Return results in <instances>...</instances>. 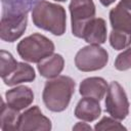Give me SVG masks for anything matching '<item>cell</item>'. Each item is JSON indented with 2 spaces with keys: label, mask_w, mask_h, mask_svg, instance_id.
<instances>
[{
  "label": "cell",
  "mask_w": 131,
  "mask_h": 131,
  "mask_svg": "<svg viewBox=\"0 0 131 131\" xmlns=\"http://www.w3.org/2000/svg\"><path fill=\"white\" fill-rule=\"evenodd\" d=\"M33 24L55 36H61L67 29V13L61 5L46 0L39 1L32 9Z\"/></svg>",
  "instance_id": "1"
},
{
  "label": "cell",
  "mask_w": 131,
  "mask_h": 131,
  "mask_svg": "<svg viewBox=\"0 0 131 131\" xmlns=\"http://www.w3.org/2000/svg\"><path fill=\"white\" fill-rule=\"evenodd\" d=\"M75 81L69 76H57L49 79L43 89L42 98L45 106L55 113L64 111L75 92Z\"/></svg>",
  "instance_id": "2"
},
{
  "label": "cell",
  "mask_w": 131,
  "mask_h": 131,
  "mask_svg": "<svg viewBox=\"0 0 131 131\" xmlns=\"http://www.w3.org/2000/svg\"><path fill=\"white\" fill-rule=\"evenodd\" d=\"M16 49L18 55L24 60L38 63L45 57L51 55L55 47L49 38L39 33H35L19 41Z\"/></svg>",
  "instance_id": "3"
},
{
  "label": "cell",
  "mask_w": 131,
  "mask_h": 131,
  "mask_svg": "<svg viewBox=\"0 0 131 131\" xmlns=\"http://www.w3.org/2000/svg\"><path fill=\"white\" fill-rule=\"evenodd\" d=\"M108 61L107 51L99 45L82 47L75 56L76 68L81 72H94L103 69Z\"/></svg>",
  "instance_id": "4"
},
{
  "label": "cell",
  "mask_w": 131,
  "mask_h": 131,
  "mask_svg": "<svg viewBox=\"0 0 131 131\" xmlns=\"http://www.w3.org/2000/svg\"><path fill=\"white\" fill-rule=\"evenodd\" d=\"M28 12L2 10L0 23V38L6 42H14L26 31Z\"/></svg>",
  "instance_id": "5"
},
{
  "label": "cell",
  "mask_w": 131,
  "mask_h": 131,
  "mask_svg": "<svg viewBox=\"0 0 131 131\" xmlns=\"http://www.w3.org/2000/svg\"><path fill=\"white\" fill-rule=\"evenodd\" d=\"M69 9L71 13L72 33L75 37L82 38L85 26L95 17V4L93 0H71Z\"/></svg>",
  "instance_id": "6"
},
{
  "label": "cell",
  "mask_w": 131,
  "mask_h": 131,
  "mask_svg": "<svg viewBox=\"0 0 131 131\" xmlns=\"http://www.w3.org/2000/svg\"><path fill=\"white\" fill-rule=\"evenodd\" d=\"M104 103L106 113L119 121L124 120L129 114V100L127 94L117 81H113L108 85Z\"/></svg>",
  "instance_id": "7"
},
{
  "label": "cell",
  "mask_w": 131,
  "mask_h": 131,
  "mask_svg": "<svg viewBox=\"0 0 131 131\" xmlns=\"http://www.w3.org/2000/svg\"><path fill=\"white\" fill-rule=\"evenodd\" d=\"M51 129L50 120L44 116L38 105H33L20 114L17 130L20 131H48Z\"/></svg>",
  "instance_id": "8"
},
{
  "label": "cell",
  "mask_w": 131,
  "mask_h": 131,
  "mask_svg": "<svg viewBox=\"0 0 131 131\" xmlns=\"http://www.w3.org/2000/svg\"><path fill=\"white\" fill-rule=\"evenodd\" d=\"M112 30L131 35V0H121L110 11Z\"/></svg>",
  "instance_id": "9"
},
{
  "label": "cell",
  "mask_w": 131,
  "mask_h": 131,
  "mask_svg": "<svg viewBox=\"0 0 131 131\" xmlns=\"http://www.w3.org/2000/svg\"><path fill=\"white\" fill-rule=\"evenodd\" d=\"M6 103L15 108L16 111H21L30 106L34 100L33 90L25 85L16 86L5 92Z\"/></svg>",
  "instance_id": "10"
},
{
  "label": "cell",
  "mask_w": 131,
  "mask_h": 131,
  "mask_svg": "<svg viewBox=\"0 0 131 131\" xmlns=\"http://www.w3.org/2000/svg\"><path fill=\"white\" fill-rule=\"evenodd\" d=\"M82 39L88 44L100 45L106 41V23L101 17H94L83 30Z\"/></svg>",
  "instance_id": "11"
},
{
  "label": "cell",
  "mask_w": 131,
  "mask_h": 131,
  "mask_svg": "<svg viewBox=\"0 0 131 131\" xmlns=\"http://www.w3.org/2000/svg\"><path fill=\"white\" fill-rule=\"evenodd\" d=\"M108 85L106 81L101 77H90L84 79L79 86V92L83 97H91L97 100H101L106 91Z\"/></svg>",
  "instance_id": "12"
},
{
  "label": "cell",
  "mask_w": 131,
  "mask_h": 131,
  "mask_svg": "<svg viewBox=\"0 0 131 131\" xmlns=\"http://www.w3.org/2000/svg\"><path fill=\"white\" fill-rule=\"evenodd\" d=\"M101 114L99 100L91 97H83L76 105L74 115L84 122H93Z\"/></svg>",
  "instance_id": "13"
},
{
  "label": "cell",
  "mask_w": 131,
  "mask_h": 131,
  "mask_svg": "<svg viewBox=\"0 0 131 131\" xmlns=\"http://www.w3.org/2000/svg\"><path fill=\"white\" fill-rule=\"evenodd\" d=\"M64 68V59L60 54L52 53L38 62L37 69L40 75L47 79H52L62 72Z\"/></svg>",
  "instance_id": "14"
},
{
  "label": "cell",
  "mask_w": 131,
  "mask_h": 131,
  "mask_svg": "<svg viewBox=\"0 0 131 131\" xmlns=\"http://www.w3.org/2000/svg\"><path fill=\"white\" fill-rule=\"evenodd\" d=\"M36 78L35 70L26 62H18L17 68L7 77L3 78V82L7 86H15L24 82H33Z\"/></svg>",
  "instance_id": "15"
},
{
  "label": "cell",
  "mask_w": 131,
  "mask_h": 131,
  "mask_svg": "<svg viewBox=\"0 0 131 131\" xmlns=\"http://www.w3.org/2000/svg\"><path fill=\"white\" fill-rule=\"evenodd\" d=\"M19 111L9 106L3 100H1V112H0V129L2 131L17 130L18 119L20 114Z\"/></svg>",
  "instance_id": "16"
},
{
  "label": "cell",
  "mask_w": 131,
  "mask_h": 131,
  "mask_svg": "<svg viewBox=\"0 0 131 131\" xmlns=\"http://www.w3.org/2000/svg\"><path fill=\"white\" fill-rule=\"evenodd\" d=\"M41 0H1L2 10H17L29 12Z\"/></svg>",
  "instance_id": "17"
},
{
  "label": "cell",
  "mask_w": 131,
  "mask_h": 131,
  "mask_svg": "<svg viewBox=\"0 0 131 131\" xmlns=\"http://www.w3.org/2000/svg\"><path fill=\"white\" fill-rule=\"evenodd\" d=\"M18 66V61L12 56L11 53L5 50L0 51V76L1 78H5L9 76Z\"/></svg>",
  "instance_id": "18"
},
{
  "label": "cell",
  "mask_w": 131,
  "mask_h": 131,
  "mask_svg": "<svg viewBox=\"0 0 131 131\" xmlns=\"http://www.w3.org/2000/svg\"><path fill=\"white\" fill-rule=\"evenodd\" d=\"M110 44L116 50H123L131 44V35L112 30L110 33Z\"/></svg>",
  "instance_id": "19"
},
{
  "label": "cell",
  "mask_w": 131,
  "mask_h": 131,
  "mask_svg": "<svg viewBox=\"0 0 131 131\" xmlns=\"http://www.w3.org/2000/svg\"><path fill=\"white\" fill-rule=\"evenodd\" d=\"M94 129L96 131L98 130H126V127H124L119 120L111 117H103L98 123L95 124Z\"/></svg>",
  "instance_id": "20"
},
{
  "label": "cell",
  "mask_w": 131,
  "mask_h": 131,
  "mask_svg": "<svg viewBox=\"0 0 131 131\" xmlns=\"http://www.w3.org/2000/svg\"><path fill=\"white\" fill-rule=\"evenodd\" d=\"M115 68L118 71H127L131 69V47H127L126 50L117 56L115 60Z\"/></svg>",
  "instance_id": "21"
},
{
  "label": "cell",
  "mask_w": 131,
  "mask_h": 131,
  "mask_svg": "<svg viewBox=\"0 0 131 131\" xmlns=\"http://www.w3.org/2000/svg\"><path fill=\"white\" fill-rule=\"evenodd\" d=\"M91 126L88 125L87 123H83V122H78L74 127L73 130H91Z\"/></svg>",
  "instance_id": "22"
},
{
  "label": "cell",
  "mask_w": 131,
  "mask_h": 131,
  "mask_svg": "<svg viewBox=\"0 0 131 131\" xmlns=\"http://www.w3.org/2000/svg\"><path fill=\"white\" fill-rule=\"evenodd\" d=\"M115 1H116V0H99V2H100L103 6H105V7L110 6V5H111V4H113Z\"/></svg>",
  "instance_id": "23"
},
{
  "label": "cell",
  "mask_w": 131,
  "mask_h": 131,
  "mask_svg": "<svg viewBox=\"0 0 131 131\" xmlns=\"http://www.w3.org/2000/svg\"><path fill=\"white\" fill-rule=\"evenodd\" d=\"M54 1H57V2H63V1H66V0H54Z\"/></svg>",
  "instance_id": "24"
}]
</instances>
